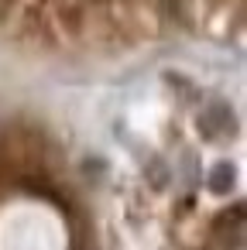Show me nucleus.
<instances>
[{
  "label": "nucleus",
  "instance_id": "1",
  "mask_svg": "<svg viewBox=\"0 0 247 250\" xmlns=\"http://www.w3.org/2000/svg\"><path fill=\"white\" fill-rule=\"evenodd\" d=\"M226 178L233 182V171H230L226 165H220V168L213 171V188H216V192H226Z\"/></svg>",
  "mask_w": 247,
  "mask_h": 250
}]
</instances>
